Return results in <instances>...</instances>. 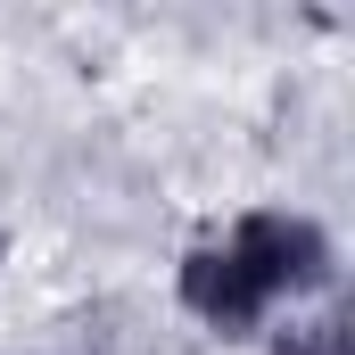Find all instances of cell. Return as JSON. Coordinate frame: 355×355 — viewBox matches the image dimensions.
I'll return each instance as SVG.
<instances>
[{"instance_id":"obj_1","label":"cell","mask_w":355,"mask_h":355,"mask_svg":"<svg viewBox=\"0 0 355 355\" xmlns=\"http://www.w3.org/2000/svg\"><path fill=\"white\" fill-rule=\"evenodd\" d=\"M322 281H331V240L306 215H240V232L223 248L182 257V306L198 322H215L223 339H240L265 322L272 297H297Z\"/></svg>"},{"instance_id":"obj_2","label":"cell","mask_w":355,"mask_h":355,"mask_svg":"<svg viewBox=\"0 0 355 355\" xmlns=\"http://www.w3.org/2000/svg\"><path fill=\"white\" fill-rule=\"evenodd\" d=\"M272 355H355V331L347 314H322V322H297V331H281Z\"/></svg>"}]
</instances>
